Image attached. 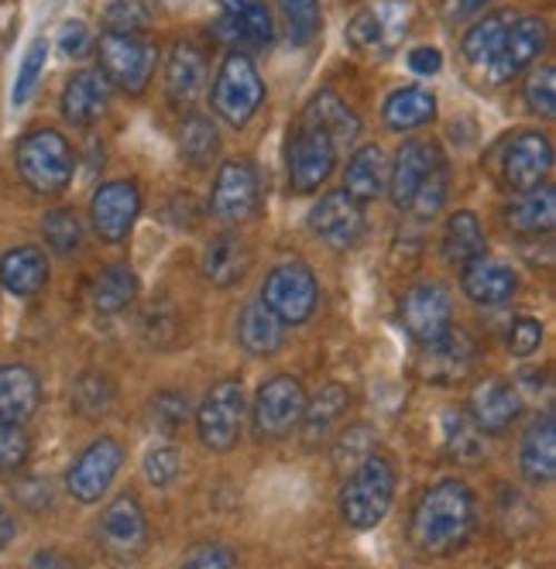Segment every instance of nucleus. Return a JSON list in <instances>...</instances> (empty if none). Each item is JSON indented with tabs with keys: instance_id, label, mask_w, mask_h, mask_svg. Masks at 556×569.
I'll list each match as a JSON object with an SVG mask.
<instances>
[{
	"instance_id": "2f4dec72",
	"label": "nucleus",
	"mask_w": 556,
	"mask_h": 569,
	"mask_svg": "<svg viewBox=\"0 0 556 569\" xmlns=\"http://www.w3.org/2000/svg\"><path fill=\"white\" fill-rule=\"evenodd\" d=\"M519 467L526 473L529 483H553L556 477V426H553V412H546L523 439L519 450Z\"/></svg>"
},
{
	"instance_id": "6e6552de",
	"label": "nucleus",
	"mask_w": 556,
	"mask_h": 569,
	"mask_svg": "<svg viewBox=\"0 0 556 569\" xmlns=\"http://www.w3.org/2000/svg\"><path fill=\"white\" fill-rule=\"evenodd\" d=\"M320 299V284H316L312 271L306 264H278L261 289V302L286 322V327H299L306 322Z\"/></svg>"
},
{
	"instance_id": "423d86ee",
	"label": "nucleus",
	"mask_w": 556,
	"mask_h": 569,
	"mask_svg": "<svg viewBox=\"0 0 556 569\" xmlns=\"http://www.w3.org/2000/svg\"><path fill=\"white\" fill-rule=\"evenodd\" d=\"M100 56V72L107 76V83L125 90L131 97L145 93L155 72V49L141 42L138 34H121V31H107L100 38V46H93Z\"/></svg>"
},
{
	"instance_id": "bb28decb",
	"label": "nucleus",
	"mask_w": 556,
	"mask_h": 569,
	"mask_svg": "<svg viewBox=\"0 0 556 569\" xmlns=\"http://www.w3.org/2000/svg\"><path fill=\"white\" fill-rule=\"evenodd\" d=\"M38 405H42V385H38L34 371L21 368V363L0 368V419L24 426L38 412Z\"/></svg>"
},
{
	"instance_id": "1a4fd4ad",
	"label": "nucleus",
	"mask_w": 556,
	"mask_h": 569,
	"mask_svg": "<svg viewBox=\"0 0 556 569\" xmlns=\"http://www.w3.org/2000/svg\"><path fill=\"white\" fill-rule=\"evenodd\" d=\"M121 463H125V446L117 442V439H110V436H100L69 467V473H66V491L76 501L93 505V501H100L107 495V487L113 483V477H117V470H121Z\"/></svg>"
},
{
	"instance_id": "a18cd8bd",
	"label": "nucleus",
	"mask_w": 556,
	"mask_h": 569,
	"mask_svg": "<svg viewBox=\"0 0 556 569\" xmlns=\"http://www.w3.org/2000/svg\"><path fill=\"white\" fill-rule=\"evenodd\" d=\"M107 31H121V34H138L148 28L151 11L145 0H110L107 11H103Z\"/></svg>"
},
{
	"instance_id": "5fc2aeb1",
	"label": "nucleus",
	"mask_w": 556,
	"mask_h": 569,
	"mask_svg": "<svg viewBox=\"0 0 556 569\" xmlns=\"http://www.w3.org/2000/svg\"><path fill=\"white\" fill-rule=\"evenodd\" d=\"M182 562L186 566H234L237 556L224 546H200V549H192Z\"/></svg>"
},
{
	"instance_id": "20e7f679",
	"label": "nucleus",
	"mask_w": 556,
	"mask_h": 569,
	"mask_svg": "<svg viewBox=\"0 0 556 569\" xmlns=\"http://www.w3.org/2000/svg\"><path fill=\"white\" fill-rule=\"evenodd\" d=\"M416 8L413 0H371L347 21V46L368 56H388L406 42Z\"/></svg>"
},
{
	"instance_id": "72a5a7b5",
	"label": "nucleus",
	"mask_w": 556,
	"mask_h": 569,
	"mask_svg": "<svg viewBox=\"0 0 556 569\" xmlns=\"http://www.w3.org/2000/svg\"><path fill=\"white\" fill-rule=\"evenodd\" d=\"M553 223H556V189L546 182L536 189H526L523 199L508 210V227L529 237L549 233Z\"/></svg>"
},
{
	"instance_id": "37998d69",
	"label": "nucleus",
	"mask_w": 556,
	"mask_h": 569,
	"mask_svg": "<svg viewBox=\"0 0 556 569\" xmlns=\"http://www.w3.org/2000/svg\"><path fill=\"white\" fill-rule=\"evenodd\" d=\"M444 442L447 453L457 460H478L481 453V429L474 426V419L467 416H447L444 419Z\"/></svg>"
},
{
	"instance_id": "de8ad7c7",
	"label": "nucleus",
	"mask_w": 556,
	"mask_h": 569,
	"mask_svg": "<svg viewBox=\"0 0 556 569\" xmlns=\"http://www.w3.org/2000/svg\"><path fill=\"white\" fill-rule=\"evenodd\" d=\"M28 453H31V439H28L24 426L0 419V473L24 467Z\"/></svg>"
},
{
	"instance_id": "f704fd0d",
	"label": "nucleus",
	"mask_w": 556,
	"mask_h": 569,
	"mask_svg": "<svg viewBox=\"0 0 556 569\" xmlns=\"http://www.w3.org/2000/svg\"><path fill=\"white\" fill-rule=\"evenodd\" d=\"M347 405H350V395L340 388V385H327L320 388V395H316L312 401H306V409H302V429H306V439L309 442H324L337 422L347 416Z\"/></svg>"
},
{
	"instance_id": "09e8293b",
	"label": "nucleus",
	"mask_w": 556,
	"mask_h": 569,
	"mask_svg": "<svg viewBox=\"0 0 556 569\" xmlns=\"http://www.w3.org/2000/svg\"><path fill=\"white\" fill-rule=\"evenodd\" d=\"M151 419H155L158 429L172 436L189 419V398L182 391H162V395H155V401H151Z\"/></svg>"
},
{
	"instance_id": "dca6fc26",
	"label": "nucleus",
	"mask_w": 556,
	"mask_h": 569,
	"mask_svg": "<svg viewBox=\"0 0 556 569\" xmlns=\"http://www.w3.org/2000/svg\"><path fill=\"white\" fill-rule=\"evenodd\" d=\"M258 199H261L258 172L248 161H224L214 196H210V213L224 223H245L255 217Z\"/></svg>"
},
{
	"instance_id": "aec40b11",
	"label": "nucleus",
	"mask_w": 556,
	"mask_h": 569,
	"mask_svg": "<svg viewBox=\"0 0 556 569\" xmlns=\"http://www.w3.org/2000/svg\"><path fill=\"white\" fill-rule=\"evenodd\" d=\"M523 416V398L508 381L502 378H485L470 395V419L481 432L498 436L505 432L515 419Z\"/></svg>"
},
{
	"instance_id": "49530a36",
	"label": "nucleus",
	"mask_w": 556,
	"mask_h": 569,
	"mask_svg": "<svg viewBox=\"0 0 556 569\" xmlns=\"http://www.w3.org/2000/svg\"><path fill=\"white\" fill-rule=\"evenodd\" d=\"M447 186H450V172H447V161L440 158L433 166V172L423 179V186H419V192H416V199H413V213H419V217H433L436 210L444 207V199H447Z\"/></svg>"
},
{
	"instance_id": "0eeeda50",
	"label": "nucleus",
	"mask_w": 556,
	"mask_h": 569,
	"mask_svg": "<svg viewBox=\"0 0 556 569\" xmlns=\"http://www.w3.org/2000/svg\"><path fill=\"white\" fill-rule=\"evenodd\" d=\"M245 388L241 381H220L210 388V395L203 398L200 412H196V432H200V442L214 453H227L230 446L241 439V426H245Z\"/></svg>"
},
{
	"instance_id": "e433bc0d",
	"label": "nucleus",
	"mask_w": 556,
	"mask_h": 569,
	"mask_svg": "<svg viewBox=\"0 0 556 569\" xmlns=\"http://www.w3.org/2000/svg\"><path fill=\"white\" fill-rule=\"evenodd\" d=\"M481 254H485V230H481L478 217L470 210H457L444 230V258L454 264H467Z\"/></svg>"
},
{
	"instance_id": "7c9ffc66",
	"label": "nucleus",
	"mask_w": 556,
	"mask_h": 569,
	"mask_svg": "<svg viewBox=\"0 0 556 569\" xmlns=\"http://www.w3.org/2000/svg\"><path fill=\"white\" fill-rule=\"evenodd\" d=\"M207 90V62L192 46H176L166 66V93L176 107L200 100Z\"/></svg>"
},
{
	"instance_id": "9d476101",
	"label": "nucleus",
	"mask_w": 556,
	"mask_h": 569,
	"mask_svg": "<svg viewBox=\"0 0 556 569\" xmlns=\"http://www.w3.org/2000/svg\"><path fill=\"white\" fill-rule=\"evenodd\" d=\"M306 409V391L292 375H275L258 388L255 398V432L261 439H282L289 436Z\"/></svg>"
},
{
	"instance_id": "13d9d810",
	"label": "nucleus",
	"mask_w": 556,
	"mask_h": 569,
	"mask_svg": "<svg viewBox=\"0 0 556 569\" xmlns=\"http://www.w3.org/2000/svg\"><path fill=\"white\" fill-rule=\"evenodd\" d=\"M14 539V518L8 515V508L0 505V549H8Z\"/></svg>"
},
{
	"instance_id": "c03bdc74",
	"label": "nucleus",
	"mask_w": 556,
	"mask_h": 569,
	"mask_svg": "<svg viewBox=\"0 0 556 569\" xmlns=\"http://www.w3.org/2000/svg\"><path fill=\"white\" fill-rule=\"evenodd\" d=\"M46 59H49V42H46V38H34L31 49H28L24 59H21L18 79H14V93H11L14 107H24V103L31 100V93H34V87H38V79H42V72H46Z\"/></svg>"
},
{
	"instance_id": "b1692460",
	"label": "nucleus",
	"mask_w": 556,
	"mask_h": 569,
	"mask_svg": "<svg viewBox=\"0 0 556 569\" xmlns=\"http://www.w3.org/2000/svg\"><path fill=\"white\" fill-rule=\"evenodd\" d=\"M515 289H519V281H515L512 268L502 264V261H492V258H474L464 264V296L478 306H505Z\"/></svg>"
},
{
	"instance_id": "6e6d98bb",
	"label": "nucleus",
	"mask_w": 556,
	"mask_h": 569,
	"mask_svg": "<svg viewBox=\"0 0 556 569\" xmlns=\"http://www.w3.org/2000/svg\"><path fill=\"white\" fill-rule=\"evenodd\" d=\"M409 69L416 76H436L444 69V56L440 49H433V46H423V49H413L409 52Z\"/></svg>"
},
{
	"instance_id": "ddd939ff",
	"label": "nucleus",
	"mask_w": 556,
	"mask_h": 569,
	"mask_svg": "<svg viewBox=\"0 0 556 569\" xmlns=\"http://www.w3.org/2000/svg\"><path fill=\"white\" fill-rule=\"evenodd\" d=\"M549 42V31L543 18H512L505 38H502V49L495 56V62L485 69V76L492 83H508L512 76H519L526 66H533Z\"/></svg>"
},
{
	"instance_id": "6ab92c4d",
	"label": "nucleus",
	"mask_w": 556,
	"mask_h": 569,
	"mask_svg": "<svg viewBox=\"0 0 556 569\" xmlns=\"http://www.w3.org/2000/svg\"><path fill=\"white\" fill-rule=\"evenodd\" d=\"M440 148H436L433 141H406L399 148V154H395L391 169H388V196L399 210H409L413 199L423 186V179L433 172V166L440 161Z\"/></svg>"
},
{
	"instance_id": "58836bf2",
	"label": "nucleus",
	"mask_w": 556,
	"mask_h": 569,
	"mask_svg": "<svg viewBox=\"0 0 556 569\" xmlns=\"http://www.w3.org/2000/svg\"><path fill=\"white\" fill-rule=\"evenodd\" d=\"M179 154L196 169H207L220 154V134L207 117H189L179 131Z\"/></svg>"
},
{
	"instance_id": "603ef678",
	"label": "nucleus",
	"mask_w": 556,
	"mask_h": 569,
	"mask_svg": "<svg viewBox=\"0 0 556 569\" xmlns=\"http://www.w3.org/2000/svg\"><path fill=\"white\" fill-rule=\"evenodd\" d=\"M539 343H543V322H539V319H533V316L512 319L508 337H505L508 353H515V357H529V353L539 350Z\"/></svg>"
},
{
	"instance_id": "473e14b6",
	"label": "nucleus",
	"mask_w": 556,
	"mask_h": 569,
	"mask_svg": "<svg viewBox=\"0 0 556 569\" xmlns=\"http://www.w3.org/2000/svg\"><path fill=\"white\" fill-rule=\"evenodd\" d=\"M436 117V97L423 87H403L385 100V124L388 131H416Z\"/></svg>"
},
{
	"instance_id": "4be33fe9",
	"label": "nucleus",
	"mask_w": 556,
	"mask_h": 569,
	"mask_svg": "<svg viewBox=\"0 0 556 569\" xmlns=\"http://www.w3.org/2000/svg\"><path fill=\"white\" fill-rule=\"evenodd\" d=\"M470 360H474L470 340H467L464 333L447 330L444 337H436V340L423 343L419 371H423L426 381L450 385V381H460V378L470 371Z\"/></svg>"
},
{
	"instance_id": "cd10ccee",
	"label": "nucleus",
	"mask_w": 556,
	"mask_h": 569,
	"mask_svg": "<svg viewBox=\"0 0 556 569\" xmlns=\"http://www.w3.org/2000/svg\"><path fill=\"white\" fill-rule=\"evenodd\" d=\"M237 343H241L251 357H271L286 343V322L278 319L265 302L245 306L241 319H237Z\"/></svg>"
},
{
	"instance_id": "412c9836",
	"label": "nucleus",
	"mask_w": 556,
	"mask_h": 569,
	"mask_svg": "<svg viewBox=\"0 0 556 569\" xmlns=\"http://www.w3.org/2000/svg\"><path fill=\"white\" fill-rule=\"evenodd\" d=\"M100 539L117 556H138L148 546V518L135 498H117L100 518Z\"/></svg>"
},
{
	"instance_id": "3c124183",
	"label": "nucleus",
	"mask_w": 556,
	"mask_h": 569,
	"mask_svg": "<svg viewBox=\"0 0 556 569\" xmlns=\"http://www.w3.org/2000/svg\"><path fill=\"white\" fill-rule=\"evenodd\" d=\"M523 97H526V103H529L533 113L553 117V113H556V72H553L549 66L539 69V72H533V76L526 79Z\"/></svg>"
},
{
	"instance_id": "a878e982",
	"label": "nucleus",
	"mask_w": 556,
	"mask_h": 569,
	"mask_svg": "<svg viewBox=\"0 0 556 569\" xmlns=\"http://www.w3.org/2000/svg\"><path fill=\"white\" fill-rule=\"evenodd\" d=\"M251 271V248L241 233H217L203 251V274L217 289H230Z\"/></svg>"
},
{
	"instance_id": "c85d7f7f",
	"label": "nucleus",
	"mask_w": 556,
	"mask_h": 569,
	"mask_svg": "<svg viewBox=\"0 0 556 569\" xmlns=\"http://www.w3.org/2000/svg\"><path fill=\"white\" fill-rule=\"evenodd\" d=\"M49 281V261L38 248H14L0 258V284L18 296V299H31L46 289Z\"/></svg>"
},
{
	"instance_id": "39448f33",
	"label": "nucleus",
	"mask_w": 556,
	"mask_h": 569,
	"mask_svg": "<svg viewBox=\"0 0 556 569\" xmlns=\"http://www.w3.org/2000/svg\"><path fill=\"white\" fill-rule=\"evenodd\" d=\"M265 100V83L255 69V62L245 52H230L217 72V83H214V113L230 128H245L248 120L258 113Z\"/></svg>"
},
{
	"instance_id": "7ed1b4c3",
	"label": "nucleus",
	"mask_w": 556,
	"mask_h": 569,
	"mask_svg": "<svg viewBox=\"0 0 556 569\" xmlns=\"http://www.w3.org/2000/svg\"><path fill=\"white\" fill-rule=\"evenodd\" d=\"M395 498V470L388 460L368 453L361 463L350 470L340 491V515L350 528H375Z\"/></svg>"
},
{
	"instance_id": "a211bd4d",
	"label": "nucleus",
	"mask_w": 556,
	"mask_h": 569,
	"mask_svg": "<svg viewBox=\"0 0 556 569\" xmlns=\"http://www.w3.org/2000/svg\"><path fill=\"white\" fill-rule=\"evenodd\" d=\"M553 169V144L543 131H523L515 134L505 148V179L512 189H536L546 182Z\"/></svg>"
},
{
	"instance_id": "c9c22d12",
	"label": "nucleus",
	"mask_w": 556,
	"mask_h": 569,
	"mask_svg": "<svg viewBox=\"0 0 556 569\" xmlns=\"http://www.w3.org/2000/svg\"><path fill=\"white\" fill-rule=\"evenodd\" d=\"M97 312H125L138 299V274L128 264H110L90 289Z\"/></svg>"
},
{
	"instance_id": "393cba45",
	"label": "nucleus",
	"mask_w": 556,
	"mask_h": 569,
	"mask_svg": "<svg viewBox=\"0 0 556 569\" xmlns=\"http://www.w3.org/2000/svg\"><path fill=\"white\" fill-rule=\"evenodd\" d=\"M302 124H309V128H316V131H324V134L337 144V151L347 148V144H354L357 134H361V120H357V113H354L337 93H330V90L316 93V97L306 103Z\"/></svg>"
},
{
	"instance_id": "f8f14e48",
	"label": "nucleus",
	"mask_w": 556,
	"mask_h": 569,
	"mask_svg": "<svg viewBox=\"0 0 556 569\" xmlns=\"http://www.w3.org/2000/svg\"><path fill=\"white\" fill-rule=\"evenodd\" d=\"M399 319H403L406 333L416 343H429L436 337H444L450 330V319H454L450 292L444 289L440 281H423V284H416V289H409L403 296Z\"/></svg>"
},
{
	"instance_id": "c756f323",
	"label": "nucleus",
	"mask_w": 556,
	"mask_h": 569,
	"mask_svg": "<svg viewBox=\"0 0 556 569\" xmlns=\"http://www.w3.org/2000/svg\"><path fill=\"white\" fill-rule=\"evenodd\" d=\"M388 186V158L378 144L357 148L354 158L347 161L344 172V192L354 196L357 202H371L385 192Z\"/></svg>"
},
{
	"instance_id": "8fccbe9b",
	"label": "nucleus",
	"mask_w": 556,
	"mask_h": 569,
	"mask_svg": "<svg viewBox=\"0 0 556 569\" xmlns=\"http://www.w3.org/2000/svg\"><path fill=\"white\" fill-rule=\"evenodd\" d=\"M182 473V453L176 446H155L145 457V477L155 483V487H172Z\"/></svg>"
},
{
	"instance_id": "f3484780",
	"label": "nucleus",
	"mask_w": 556,
	"mask_h": 569,
	"mask_svg": "<svg viewBox=\"0 0 556 569\" xmlns=\"http://www.w3.org/2000/svg\"><path fill=\"white\" fill-rule=\"evenodd\" d=\"M141 213V196L135 182H107L93 192L90 199V220L100 240L107 243H121L128 240L135 220Z\"/></svg>"
},
{
	"instance_id": "4d7b16f0",
	"label": "nucleus",
	"mask_w": 556,
	"mask_h": 569,
	"mask_svg": "<svg viewBox=\"0 0 556 569\" xmlns=\"http://www.w3.org/2000/svg\"><path fill=\"white\" fill-rule=\"evenodd\" d=\"M492 4H495V0H450L447 18H450V21H470V18L485 14Z\"/></svg>"
},
{
	"instance_id": "a19ab883",
	"label": "nucleus",
	"mask_w": 556,
	"mask_h": 569,
	"mask_svg": "<svg viewBox=\"0 0 556 569\" xmlns=\"http://www.w3.org/2000/svg\"><path fill=\"white\" fill-rule=\"evenodd\" d=\"M72 405H76L79 416H90V419L107 416L110 405H113V385L103 375H83V378H76V385H72Z\"/></svg>"
},
{
	"instance_id": "4c0bfd02",
	"label": "nucleus",
	"mask_w": 556,
	"mask_h": 569,
	"mask_svg": "<svg viewBox=\"0 0 556 569\" xmlns=\"http://www.w3.org/2000/svg\"><path fill=\"white\" fill-rule=\"evenodd\" d=\"M512 24V14H488L485 21H474L464 34V59L474 69H488L502 49V38Z\"/></svg>"
},
{
	"instance_id": "f03ea898",
	"label": "nucleus",
	"mask_w": 556,
	"mask_h": 569,
	"mask_svg": "<svg viewBox=\"0 0 556 569\" xmlns=\"http://www.w3.org/2000/svg\"><path fill=\"white\" fill-rule=\"evenodd\" d=\"M14 161H18L24 186L34 189L38 196H59L72 182V172H76L69 141L49 128L28 131L14 148Z\"/></svg>"
},
{
	"instance_id": "9b49d317",
	"label": "nucleus",
	"mask_w": 556,
	"mask_h": 569,
	"mask_svg": "<svg viewBox=\"0 0 556 569\" xmlns=\"http://www.w3.org/2000/svg\"><path fill=\"white\" fill-rule=\"evenodd\" d=\"M214 34L227 49L255 52V49L271 46L275 21L261 0H220L217 18H214Z\"/></svg>"
},
{
	"instance_id": "ea45409f",
	"label": "nucleus",
	"mask_w": 556,
	"mask_h": 569,
	"mask_svg": "<svg viewBox=\"0 0 556 569\" xmlns=\"http://www.w3.org/2000/svg\"><path fill=\"white\" fill-rule=\"evenodd\" d=\"M282 8V18L289 24V38L296 46H309L324 28V14H320V0H278Z\"/></svg>"
},
{
	"instance_id": "2eb2a0df",
	"label": "nucleus",
	"mask_w": 556,
	"mask_h": 569,
	"mask_svg": "<svg viewBox=\"0 0 556 569\" xmlns=\"http://www.w3.org/2000/svg\"><path fill=\"white\" fill-rule=\"evenodd\" d=\"M309 230L320 237L327 248L334 251H347L354 248L357 240L365 233V213H361V202L354 196L340 192H327L320 202L312 207L309 213Z\"/></svg>"
},
{
	"instance_id": "864d4df0",
	"label": "nucleus",
	"mask_w": 556,
	"mask_h": 569,
	"mask_svg": "<svg viewBox=\"0 0 556 569\" xmlns=\"http://www.w3.org/2000/svg\"><path fill=\"white\" fill-rule=\"evenodd\" d=\"M93 31L83 24V21H66L62 28H59V49H62V56H69V59H87L90 52H93Z\"/></svg>"
},
{
	"instance_id": "4468645a",
	"label": "nucleus",
	"mask_w": 556,
	"mask_h": 569,
	"mask_svg": "<svg viewBox=\"0 0 556 569\" xmlns=\"http://www.w3.org/2000/svg\"><path fill=\"white\" fill-rule=\"evenodd\" d=\"M337 166V144L309 124H302L289 144V182L296 192H316Z\"/></svg>"
},
{
	"instance_id": "f257e3e1",
	"label": "nucleus",
	"mask_w": 556,
	"mask_h": 569,
	"mask_svg": "<svg viewBox=\"0 0 556 569\" xmlns=\"http://www.w3.org/2000/svg\"><path fill=\"white\" fill-rule=\"evenodd\" d=\"M474 532V495L460 480H440L419 498L409 518V542L419 552L447 556Z\"/></svg>"
},
{
	"instance_id": "79ce46f5",
	"label": "nucleus",
	"mask_w": 556,
	"mask_h": 569,
	"mask_svg": "<svg viewBox=\"0 0 556 569\" xmlns=\"http://www.w3.org/2000/svg\"><path fill=\"white\" fill-rule=\"evenodd\" d=\"M42 237L49 240V248L56 254H76L83 248V223L72 210H52L42 220Z\"/></svg>"
},
{
	"instance_id": "5701e85b",
	"label": "nucleus",
	"mask_w": 556,
	"mask_h": 569,
	"mask_svg": "<svg viewBox=\"0 0 556 569\" xmlns=\"http://www.w3.org/2000/svg\"><path fill=\"white\" fill-rule=\"evenodd\" d=\"M107 103H110V83L100 69L76 72L62 90V117L76 128H90L93 120H100L107 113Z\"/></svg>"
}]
</instances>
